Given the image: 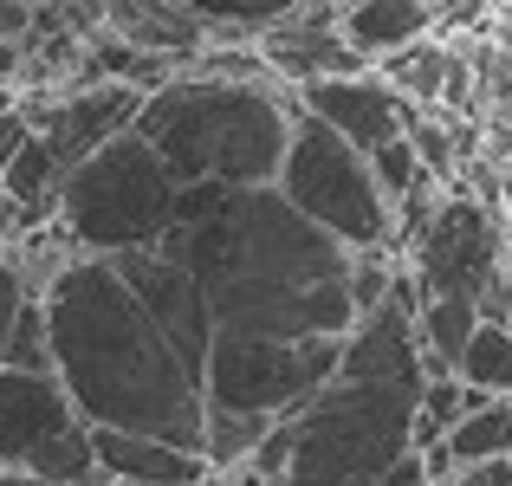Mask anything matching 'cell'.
I'll return each instance as SVG.
<instances>
[{
	"label": "cell",
	"instance_id": "9c48e42d",
	"mask_svg": "<svg viewBox=\"0 0 512 486\" xmlns=\"http://www.w3.org/2000/svg\"><path fill=\"white\" fill-rule=\"evenodd\" d=\"M506 266H512V234H506L500 208L448 188L435 221L415 240V273L409 279H415L422 299H474L480 305V292H487Z\"/></svg>",
	"mask_w": 512,
	"mask_h": 486
},
{
	"label": "cell",
	"instance_id": "83f0119b",
	"mask_svg": "<svg viewBox=\"0 0 512 486\" xmlns=\"http://www.w3.org/2000/svg\"><path fill=\"white\" fill-rule=\"evenodd\" d=\"M26 33H33V0H0V39L20 46Z\"/></svg>",
	"mask_w": 512,
	"mask_h": 486
},
{
	"label": "cell",
	"instance_id": "52a82bcc",
	"mask_svg": "<svg viewBox=\"0 0 512 486\" xmlns=\"http://www.w3.org/2000/svg\"><path fill=\"white\" fill-rule=\"evenodd\" d=\"M344 337H260V331H214L208 363H201V402L234 415H266L279 422L305 396L338 376Z\"/></svg>",
	"mask_w": 512,
	"mask_h": 486
},
{
	"label": "cell",
	"instance_id": "7c38bea8",
	"mask_svg": "<svg viewBox=\"0 0 512 486\" xmlns=\"http://www.w3.org/2000/svg\"><path fill=\"white\" fill-rule=\"evenodd\" d=\"M137 104H143V91H130V85H91V91L52 98L46 111H26V104L20 111H26V124H33V137L52 150V162L72 169V162H85L98 143L124 137L130 117H137Z\"/></svg>",
	"mask_w": 512,
	"mask_h": 486
},
{
	"label": "cell",
	"instance_id": "5bb4252c",
	"mask_svg": "<svg viewBox=\"0 0 512 486\" xmlns=\"http://www.w3.org/2000/svg\"><path fill=\"white\" fill-rule=\"evenodd\" d=\"M441 20V0H338V33L363 65H383L389 52L428 39Z\"/></svg>",
	"mask_w": 512,
	"mask_h": 486
},
{
	"label": "cell",
	"instance_id": "3957f363",
	"mask_svg": "<svg viewBox=\"0 0 512 486\" xmlns=\"http://www.w3.org/2000/svg\"><path fill=\"white\" fill-rule=\"evenodd\" d=\"M299 104L260 85H214V78L175 72L130 117L175 188H273L279 156L292 137Z\"/></svg>",
	"mask_w": 512,
	"mask_h": 486
},
{
	"label": "cell",
	"instance_id": "f1b7e54d",
	"mask_svg": "<svg viewBox=\"0 0 512 486\" xmlns=\"http://www.w3.org/2000/svg\"><path fill=\"white\" fill-rule=\"evenodd\" d=\"M13 240H26V221H20V208L0 195V247H13Z\"/></svg>",
	"mask_w": 512,
	"mask_h": 486
},
{
	"label": "cell",
	"instance_id": "277c9868",
	"mask_svg": "<svg viewBox=\"0 0 512 486\" xmlns=\"http://www.w3.org/2000/svg\"><path fill=\"white\" fill-rule=\"evenodd\" d=\"M422 383H350L331 376L318 396L286 409L253 448V474L273 486H376L396 454H409Z\"/></svg>",
	"mask_w": 512,
	"mask_h": 486
},
{
	"label": "cell",
	"instance_id": "8fae6325",
	"mask_svg": "<svg viewBox=\"0 0 512 486\" xmlns=\"http://www.w3.org/2000/svg\"><path fill=\"white\" fill-rule=\"evenodd\" d=\"M299 104L305 117H318L325 130H338L344 143H357L363 156L383 150V143L409 137V124L422 111H415L409 98H396V91L383 85L376 72H357V78H312V85H299Z\"/></svg>",
	"mask_w": 512,
	"mask_h": 486
},
{
	"label": "cell",
	"instance_id": "5b68a950",
	"mask_svg": "<svg viewBox=\"0 0 512 486\" xmlns=\"http://www.w3.org/2000/svg\"><path fill=\"white\" fill-rule=\"evenodd\" d=\"M175 195L182 188L169 182L156 150L124 130V137L98 143L85 162L65 169L52 221L78 253H137V247H163L175 221Z\"/></svg>",
	"mask_w": 512,
	"mask_h": 486
},
{
	"label": "cell",
	"instance_id": "30bf717a",
	"mask_svg": "<svg viewBox=\"0 0 512 486\" xmlns=\"http://www.w3.org/2000/svg\"><path fill=\"white\" fill-rule=\"evenodd\" d=\"M111 266L124 273V286L143 299V312L156 318V331L175 344V357L188 363V376L201 383V363H208V344H214V318H208L201 286L188 279V266H175L169 253H156V247L111 253Z\"/></svg>",
	"mask_w": 512,
	"mask_h": 486
},
{
	"label": "cell",
	"instance_id": "4dcf8cb0",
	"mask_svg": "<svg viewBox=\"0 0 512 486\" xmlns=\"http://www.w3.org/2000/svg\"><path fill=\"white\" fill-rule=\"evenodd\" d=\"M0 486H46V480H33V474H13V467H0Z\"/></svg>",
	"mask_w": 512,
	"mask_h": 486
},
{
	"label": "cell",
	"instance_id": "4fadbf2b",
	"mask_svg": "<svg viewBox=\"0 0 512 486\" xmlns=\"http://www.w3.org/2000/svg\"><path fill=\"white\" fill-rule=\"evenodd\" d=\"M91 454H98V474L111 486H201V480H208V461H201L195 448L150 441V435L91 428Z\"/></svg>",
	"mask_w": 512,
	"mask_h": 486
},
{
	"label": "cell",
	"instance_id": "d4e9b609",
	"mask_svg": "<svg viewBox=\"0 0 512 486\" xmlns=\"http://www.w3.org/2000/svg\"><path fill=\"white\" fill-rule=\"evenodd\" d=\"M480 318L500 324V331H512V266H506L500 279H493L487 292H480Z\"/></svg>",
	"mask_w": 512,
	"mask_h": 486
},
{
	"label": "cell",
	"instance_id": "4316f807",
	"mask_svg": "<svg viewBox=\"0 0 512 486\" xmlns=\"http://www.w3.org/2000/svg\"><path fill=\"white\" fill-rule=\"evenodd\" d=\"M376 486H428V461H422V454H396V461H389L383 467V480H376Z\"/></svg>",
	"mask_w": 512,
	"mask_h": 486
},
{
	"label": "cell",
	"instance_id": "ba28073f",
	"mask_svg": "<svg viewBox=\"0 0 512 486\" xmlns=\"http://www.w3.org/2000/svg\"><path fill=\"white\" fill-rule=\"evenodd\" d=\"M0 467L33 474L46 486H85L98 474L91 428L78 422L59 376L0 370Z\"/></svg>",
	"mask_w": 512,
	"mask_h": 486
},
{
	"label": "cell",
	"instance_id": "8992f818",
	"mask_svg": "<svg viewBox=\"0 0 512 486\" xmlns=\"http://www.w3.org/2000/svg\"><path fill=\"white\" fill-rule=\"evenodd\" d=\"M273 188L292 214H305L344 253H389L396 247V208L376 188L370 156L357 143H344L338 130H325L318 117L292 111V137H286Z\"/></svg>",
	"mask_w": 512,
	"mask_h": 486
},
{
	"label": "cell",
	"instance_id": "e0dca14e",
	"mask_svg": "<svg viewBox=\"0 0 512 486\" xmlns=\"http://www.w3.org/2000/svg\"><path fill=\"white\" fill-rule=\"evenodd\" d=\"M441 448H448L454 467H474V461H500V454H512V402L506 396L474 402V409H467L461 422L441 435Z\"/></svg>",
	"mask_w": 512,
	"mask_h": 486
},
{
	"label": "cell",
	"instance_id": "cb8c5ba5",
	"mask_svg": "<svg viewBox=\"0 0 512 486\" xmlns=\"http://www.w3.org/2000/svg\"><path fill=\"white\" fill-rule=\"evenodd\" d=\"M33 143V124H26V111L13 104V111H0V175H7V162Z\"/></svg>",
	"mask_w": 512,
	"mask_h": 486
},
{
	"label": "cell",
	"instance_id": "7a4b0ae2",
	"mask_svg": "<svg viewBox=\"0 0 512 486\" xmlns=\"http://www.w3.org/2000/svg\"><path fill=\"white\" fill-rule=\"evenodd\" d=\"M46 331H52V376L72 396L85 428L150 435L201 454L208 402L175 344L156 331L143 299L124 286L111 253H78L46 292Z\"/></svg>",
	"mask_w": 512,
	"mask_h": 486
},
{
	"label": "cell",
	"instance_id": "603a6c76",
	"mask_svg": "<svg viewBox=\"0 0 512 486\" xmlns=\"http://www.w3.org/2000/svg\"><path fill=\"white\" fill-rule=\"evenodd\" d=\"M26 299H33V292H26L20 266L0 253V344H7V331H13V318H20V305H26Z\"/></svg>",
	"mask_w": 512,
	"mask_h": 486
},
{
	"label": "cell",
	"instance_id": "44dd1931",
	"mask_svg": "<svg viewBox=\"0 0 512 486\" xmlns=\"http://www.w3.org/2000/svg\"><path fill=\"white\" fill-rule=\"evenodd\" d=\"M0 370H26V376H52V331H46V305L26 299L13 318L7 344H0Z\"/></svg>",
	"mask_w": 512,
	"mask_h": 486
},
{
	"label": "cell",
	"instance_id": "2e32d148",
	"mask_svg": "<svg viewBox=\"0 0 512 486\" xmlns=\"http://www.w3.org/2000/svg\"><path fill=\"white\" fill-rule=\"evenodd\" d=\"M480 324L474 299H422L415 305V357H422V376H454V357L467 350Z\"/></svg>",
	"mask_w": 512,
	"mask_h": 486
},
{
	"label": "cell",
	"instance_id": "1f68e13d",
	"mask_svg": "<svg viewBox=\"0 0 512 486\" xmlns=\"http://www.w3.org/2000/svg\"><path fill=\"white\" fill-rule=\"evenodd\" d=\"M85 486H111V480H104V474H91V480H85Z\"/></svg>",
	"mask_w": 512,
	"mask_h": 486
},
{
	"label": "cell",
	"instance_id": "ffe728a7",
	"mask_svg": "<svg viewBox=\"0 0 512 486\" xmlns=\"http://www.w3.org/2000/svg\"><path fill=\"white\" fill-rule=\"evenodd\" d=\"M175 7H182L201 33H234V39H247V33H266V26L292 20L305 0H175Z\"/></svg>",
	"mask_w": 512,
	"mask_h": 486
},
{
	"label": "cell",
	"instance_id": "ac0fdd59",
	"mask_svg": "<svg viewBox=\"0 0 512 486\" xmlns=\"http://www.w3.org/2000/svg\"><path fill=\"white\" fill-rule=\"evenodd\" d=\"M454 383L474 389V396H506L512 402V331L480 318L474 337H467V350L454 357Z\"/></svg>",
	"mask_w": 512,
	"mask_h": 486
},
{
	"label": "cell",
	"instance_id": "d6986e66",
	"mask_svg": "<svg viewBox=\"0 0 512 486\" xmlns=\"http://www.w3.org/2000/svg\"><path fill=\"white\" fill-rule=\"evenodd\" d=\"M448 59H454L448 46H435V39H415V46L389 52V59L376 65V78H383L396 98H409L415 111H422V104H441V78H448Z\"/></svg>",
	"mask_w": 512,
	"mask_h": 486
},
{
	"label": "cell",
	"instance_id": "7402d4cb",
	"mask_svg": "<svg viewBox=\"0 0 512 486\" xmlns=\"http://www.w3.org/2000/svg\"><path fill=\"white\" fill-rule=\"evenodd\" d=\"M370 169H376V188L389 195V208H396V201L409 195V188L435 182V175H422V162H415L409 137H396V143H383V150H370Z\"/></svg>",
	"mask_w": 512,
	"mask_h": 486
},
{
	"label": "cell",
	"instance_id": "f546056e",
	"mask_svg": "<svg viewBox=\"0 0 512 486\" xmlns=\"http://www.w3.org/2000/svg\"><path fill=\"white\" fill-rule=\"evenodd\" d=\"M13 65H20V46H7V39H0V91H7V78H13Z\"/></svg>",
	"mask_w": 512,
	"mask_h": 486
},
{
	"label": "cell",
	"instance_id": "484cf974",
	"mask_svg": "<svg viewBox=\"0 0 512 486\" xmlns=\"http://www.w3.org/2000/svg\"><path fill=\"white\" fill-rule=\"evenodd\" d=\"M448 486H512V454H500V461H474V467H454Z\"/></svg>",
	"mask_w": 512,
	"mask_h": 486
},
{
	"label": "cell",
	"instance_id": "9a60e30c",
	"mask_svg": "<svg viewBox=\"0 0 512 486\" xmlns=\"http://www.w3.org/2000/svg\"><path fill=\"white\" fill-rule=\"evenodd\" d=\"M98 13L111 20V39H124V46L137 52H163V59H195L201 52V26L188 20L175 0H98Z\"/></svg>",
	"mask_w": 512,
	"mask_h": 486
},
{
	"label": "cell",
	"instance_id": "6da1fadb",
	"mask_svg": "<svg viewBox=\"0 0 512 486\" xmlns=\"http://www.w3.org/2000/svg\"><path fill=\"white\" fill-rule=\"evenodd\" d=\"M156 253L188 266L214 331L344 337L357 324L350 253L292 214L279 188H182Z\"/></svg>",
	"mask_w": 512,
	"mask_h": 486
}]
</instances>
